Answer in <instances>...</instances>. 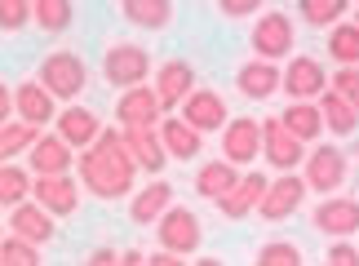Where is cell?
<instances>
[{
	"mask_svg": "<svg viewBox=\"0 0 359 266\" xmlns=\"http://www.w3.org/2000/svg\"><path fill=\"white\" fill-rule=\"evenodd\" d=\"M76 164H80V187H85L93 200H129L133 195L137 160L129 156L120 129H107L102 124V133L93 138L85 151H76Z\"/></svg>",
	"mask_w": 359,
	"mask_h": 266,
	"instance_id": "6da1fadb",
	"label": "cell"
},
{
	"mask_svg": "<svg viewBox=\"0 0 359 266\" xmlns=\"http://www.w3.org/2000/svg\"><path fill=\"white\" fill-rule=\"evenodd\" d=\"M151 72H156V58H151V49L137 45V40H111V45L102 49V80L111 89L147 85Z\"/></svg>",
	"mask_w": 359,
	"mask_h": 266,
	"instance_id": "7a4b0ae2",
	"label": "cell"
},
{
	"mask_svg": "<svg viewBox=\"0 0 359 266\" xmlns=\"http://www.w3.org/2000/svg\"><path fill=\"white\" fill-rule=\"evenodd\" d=\"M36 80L58 98V102H76V98L89 89V62L80 58L76 49H53L49 58L40 62Z\"/></svg>",
	"mask_w": 359,
	"mask_h": 266,
	"instance_id": "3957f363",
	"label": "cell"
},
{
	"mask_svg": "<svg viewBox=\"0 0 359 266\" xmlns=\"http://www.w3.org/2000/svg\"><path fill=\"white\" fill-rule=\"evenodd\" d=\"M297 45V22L288 18L284 9H262L253 32H248V49L253 58H266V62H284Z\"/></svg>",
	"mask_w": 359,
	"mask_h": 266,
	"instance_id": "277c9868",
	"label": "cell"
},
{
	"mask_svg": "<svg viewBox=\"0 0 359 266\" xmlns=\"http://www.w3.org/2000/svg\"><path fill=\"white\" fill-rule=\"evenodd\" d=\"M346 173H351V156L341 151L337 142H311L306 147V160H302V178L315 195H333L346 187Z\"/></svg>",
	"mask_w": 359,
	"mask_h": 266,
	"instance_id": "5b68a950",
	"label": "cell"
},
{
	"mask_svg": "<svg viewBox=\"0 0 359 266\" xmlns=\"http://www.w3.org/2000/svg\"><path fill=\"white\" fill-rule=\"evenodd\" d=\"M156 240H160V248H169V253L191 258V253H200V244H204V222H200L196 208L169 204L156 222Z\"/></svg>",
	"mask_w": 359,
	"mask_h": 266,
	"instance_id": "8992f818",
	"label": "cell"
},
{
	"mask_svg": "<svg viewBox=\"0 0 359 266\" xmlns=\"http://www.w3.org/2000/svg\"><path fill=\"white\" fill-rule=\"evenodd\" d=\"M262 156L275 173H288V169H302V160H306V142L288 129L280 116H266L262 120Z\"/></svg>",
	"mask_w": 359,
	"mask_h": 266,
	"instance_id": "52a82bcc",
	"label": "cell"
},
{
	"mask_svg": "<svg viewBox=\"0 0 359 266\" xmlns=\"http://www.w3.org/2000/svg\"><path fill=\"white\" fill-rule=\"evenodd\" d=\"M311 227L328 235V240H351V235H359V200L355 195H324L320 204L311 208Z\"/></svg>",
	"mask_w": 359,
	"mask_h": 266,
	"instance_id": "ba28073f",
	"label": "cell"
},
{
	"mask_svg": "<svg viewBox=\"0 0 359 266\" xmlns=\"http://www.w3.org/2000/svg\"><path fill=\"white\" fill-rule=\"evenodd\" d=\"M306 178H297L293 169L280 173L275 182H266V195H262V204H257V218L262 222H288L297 213L302 204H306Z\"/></svg>",
	"mask_w": 359,
	"mask_h": 266,
	"instance_id": "9c48e42d",
	"label": "cell"
},
{
	"mask_svg": "<svg viewBox=\"0 0 359 266\" xmlns=\"http://www.w3.org/2000/svg\"><path fill=\"white\" fill-rule=\"evenodd\" d=\"M32 200H40L53 218H72L80 200H85V187L72 173H36L32 178Z\"/></svg>",
	"mask_w": 359,
	"mask_h": 266,
	"instance_id": "30bf717a",
	"label": "cell"
},
{
	"mask_svg": "<svg viewBox=\"0 0 359 266\" xmlns=\"http://www.w3.org/2000/svg\"><path fill=\"white\" fill-rule=\"evenodd\" d=\"M222 156L231 164H240V169H248V164L262 156V120H253V116H231L222 124Z\"/></svg>",
	"mask_w": 359,
	"mask_h": 266,
	"instance_id": "8fae6325",
	"label": "cell"
},
{
	"mask_svg": "<svg viewBox=\"0 0 359 266\" xmlns=\"http://www.w3.org/2000/svg\"><path fill=\"white\" fill-rule=\"evenodd\" d=\"M120 133H124V147H129V156L137 160V169L151 173V178H160L164 164H169V151H164L156 124H120Z\"/></svg>",
	"mask_w": 359,
	"mask_h": 266,
	"instance_id": "7c38bea8",
	"label": "cell"
},
{
	"mask_svg": "<svg viewBox=\"0 0 359 266\" xmlns=\"http://www.w3.org/2000/svg\"><path fill=\"white\" fill-rule=\"evenodd\" d=\"M177 111H182V120H187V124H196L200 133H222V124L231 120L226 98L217 93V89H200V85L187 93V102L177 107Z\"/></svg>",
	"mask_w": 359,
	"mask_h": 266,
	"instance_id": "4fadbf2b",
	"label": "cell"
},
{
	"mask_svg": "<svg viewBox=\"0 0 359 266\" xmlns=\"http://www.w3.org/2000/svg\"><path fill=\"white\" fill-rule=\"evenodd\" d=\"M151 85H156L164 111H177L187 102V93L196 89V67H191L187 58H169V62H160L156 72H151Z\"/></svg>",
	"mask_w": 359,
	"mask_h": 266,
	"instance_id": "5bb4252c",
	"label": "cell"
},
{
	"mask_svg": "<svg viewBox=\"0 0 359 266\" xmlns=\"http://www.w3.org/2000/svg\"><path fill=\"white\" fill-rule=\"evenodd\" d=\"M9 231L45 248L53 235H58V218H53L40 200H32V195H27L22 204H13V208H9Z\"/></svg>",
	"mask_w": 359,
	"mask_h": 266,
	"instance_id": "9a60e30c",
	"label": "cell"
},
{
	"mask_svg": "<svg viewBox=\"0 0 359 266\" xmlns=\"http://www.w3.org/2000/svg\"><path fill=\"white\" fill-rule=\"evenodd\" d=\"M280 89L288 98H320L328 89V72L320 58H306V53H288V67L280 76Z\"/></svg>",
	"mask_w": 359,
	"mask_h": 266,
	"instance_id": "2e32d148",
	"label": "cell"
},
{
	"mask_svg": "<svg viewBox=\"0 0 359 266\" xmlns=\"http://www.w3.org/2000/svg\"><path fill=\"white\" fill-rule=\"evenodd\" d=\"M13 116L36 124V129H45V124H53V116H58V98L32 76V80H22V85L13 89Z\"/></svg>",
	"mask_w": 359,
	"mask_h": 266,
	"instance_id": "e0dca14e",
	"label": "cell"
},
{
	"mask_svg": "<svg viewBox=\"0 0 359 266\" xmlns=\"http://www.w3.org/2000/svg\"><path fill=\"white\" fill-rule=\"evenodd\" d=\"M160 142L164 151H169V160L177 164H191V160H200V151H204V133L196 129V124H187L182 116H160Z\"/></svg>",
	"mask_w": 359,
	"mask_h": 266,
	"instance_id": "ac0fdd59",
	"label": "cell"
},
{
	"mask_svg": "<svg viewBox=\"0 0 359 266\" xmlns=\"http://www.w3.org/2000/svg\"><path fill=\"white\" fill-rule=\"evenodd\" d=\"M53 133H62L76 151H85L93 138L102 133V116L93 107H80V102H67L58 116H53Z\"/></svg>",
	"mask_w": 359,
	"mask_h": 266,
	"instance_id": "d6986e66",
	"label": "cell"
},
{
	"mask_svg": "<svg viewBox=\"0 0 359 266\" xmlns=\"http://www.w3.org/2000/svg\"><path fill=\"white\" fill-rule=\"evenodd\" d=\"M266 182H271V178H262V173H240L236 187H231L222 200H217V213H222L226 222H244L248 213H257L262 195H266Z\"/></svg>",
	"mask_w": 359,
	"mask_h": 266,
	"instance_id": "ffe728a7",
	"label": "cell"
},
{
	"mask_svg": "<svg viewBox=\"0 0 359 266\" xmlns=\"http://www.w3.org/2000/svg\"><path fill=\"white\" fill-rule=\"evenodd\" d=\"M280 62H266V58H248L240 72H236V89L248 102H266V98L280 93Z\"/></svg>",
	"mask_w": 359,
	"mask_h": 266,
	"instance_id": "44dd1931",
	"label": "cell"
},
{
	"mask_svg": "<svg viewBox=\"0 0 359 266\" xmlns=\"http://www.w3.org/2000/svg\"><path fill=\"white\" fill-rule=\"evenodd\" d=\"M27 164H32V173H72L76 147L62 133H40L32 151H27Z\"/></svg>",
	"mask_w": 359,
	"mask_h": 266,
	"instance_id": "7402d4cb",
	"label": "cell"
},
{
	"mask_svg": "<svg viewBox=\"0 0 359 266\" xmlns=\"http://www.w3.org/2000/svg\"><path fill=\"white\" fill-rule=\"evenodd\" d=\"M160 116H164V107H160L156 85L120 89V98H116V120L120 124H160Z\"/></svg>",
	"mask_w": 359,
	"mask_h": 266,
	"instance_id": "603a6c76",
	"label": "cell"
},
{
	"mask_svg": "<svg viewBox=\"0 0 359 266\" xmlns=\"http://www.w3.org/2000/svg\"><path fill=\"white\" fill-rule=\"evenodd\" d=\"M169 204H173V187L164 178L147 182V187H133V195H129V222H137V227H156L160 213Z\"/></svg>",
	"mask_w": 359,
	"mask_h": 266,
	"instance_id": "cb8c5ba5",
	"label": "cell"
},
{
	"mask_svg": "<svg viewBox=\"0 0 359 266\" xmlns=\"http://www.w3.org/2000/svg\"><path fill=\"white\" fill-rule=\"evenodd\" d=\"M236 178H240V164H231V160L222 156V160H204L200 169H196V182H191V187H196L200 200L217 204L231 187H236Z\"/></svg>",
	"mask_w": 359,
	"mask_h": 266,
	"instance_id": "d4e9b609",
	"label": "cell"
},
{
	"mask_svg": "<svg viewBox=\"0 0 359 266\" xmlns=\"http://www.w3.org/2000/svg\"><path fill=\"white\" fill-rule=\"evenodd\" d=\"M120 18L137 32H164L173 22V0H120Z\"/></svg>",
	"mask_w": 359,
	"mask_h": 266,
	"instance_id": "484cf974",
	"label": "cell"
},
{
	"mask_svg": "<svg viewBox=\"0 0 359 266\" xmlns=\"http://www.w3.org/2000/svg\"><path fill=\"white\" fill-rule=\"evenodd\" d=\"M280 120H284L306 147L320 142V133H324V111H320V102H315V98H293V102L280 111Z\"/></svg>",
	"mask_w": 359,
	"mask_h": 266,
	"instance_id": "4316f807",
	"label": "cell"
},
{
	"mask_svg": "<svg viewBox=\"0 0 359 266\" xmlns=\"http://www.w3.org/2000/svg\"><path fill=\"white\" fill-rule=\"evenodd\" d=\"M320 111H324V129H328V133H337V138L359 133V111H355L337 89H324V93H320Z\"/></svg>",
	"mask_w": 359,
	"mask_h": 266,
	"instance_id": "83f0119b",
	"label": "cell"
},
{
	"mask_svg": "<svg viewBox=\"0 0 359 266\" xmlns=\"http://www.w3.org/2000/svg\"><path fill=\"white\" fill-rule=\"evenodd\" d=\"M32 22L49 36H62L76 22V5L72 0H32Z\"/></svg>",
	"mask_w": 359,
	"mask_h": 266,
	"instance_id": "f1b7e54d",
	"label": "cell"
},
{
	"mask_svg": "<svg viewBox=\"0 0 359 266\" xmlns=\"http://www.w3.org/2000/svg\"><path fill=\"white\" fill-rule=\"evenodd\" d=\"M36 138H40L36 124H27V120H5V124H0V164L27 156Z\"/></svg>",
	"mask_w": 359,
	"mask_h": 266,
	"instance_id": "f546056e",
	"label": "cell"
},
{
	"mask_svg": "<svg viewBox=\"0 0 359 266\" xmlns=\"http://www.w3.org/2000/svg\"><path fill=\"white\" fill-rule=\"evenodd\" d=\"M328 58H333L337 67H355L359 62V27L355 22H333L328 27Z\"/></svg>",
	"mask_w": 359,
	"mask_h": 266,
	"instance_id": "4dcf8cb0",
	"label": "cell"
},
{
	"mask_svg": "<svg viewBox=\"0 0 359 266\" xmlns=\"http://www.w3.org/2000/svg\"><path fill=\"white\" fill-rule=\"evenodd\" d=\"M32 169H22V164H13L5 160L0 164V208H13V204H22L27 195H32Z\"/></svg>",
	"mask_w": 359,
	"mask_h": 266,
	"instance_id": "1f68e13d",
	"label": "cell"
},
{
	"mask_svg": "<svg viewBox=\"0 0 359 266\" xmlns=\"http://www.w3.org/2000/svg\"><path fill=\"white\" fill-rule=\"evenodd\" d=\"M346 9H351V0H297V13L306 27H333L346 18Z\"/></svg>",
	"mask_w": 359,
	"mask_h": 266,
	"instance_id": "d6a6232c",
	"label": "cell"
},
{
	"mask_svg": "<svg viewBox=\"0 0 359 266\" xmlns=\"http://www.w3.org/2000/svg\"><path fill=\"white\" fill-rule=\"evenodd\" d=\"M0 266H40V244L22 240V235H0Z\"/></svg>",
	"mask_w": 359,
	"mask_h": 266,
	"instance_id": "836d02e7",
	"label": "cell"
},
{
	"mask_svg": "<svg viewBox=\"0 0 359 266\" xmlns=\"http://www.w3.org/2000/svg\"><path fill=\"white\" fill-rule=\"evenodd\" d=\"M257 266H302V248L293 240H271V244H262L257 248Z\"/></svg>",
	"mask_w": 359,
	"mask_h": 266,
	"instance_id": "e575fe53",
	"label": "cell"
},
{
	"mask_svg": "<svg viewBox=\"0 0 359 266\" xmlns=\"http://www.w3.org/2000/svg\"><path fill=\"white\" fill-rule=\"evenodd\" d=\"M32 27V0H0V32L18 36Z\"/></svg>",
	"mask_w": 359,
	"mask_h": 266,
	"instance_id": "d590c367",
	"label": "cell"
},
{
	"mask_svg": "<svg viewBox=\"0 0 359 266\" xmlns=\"http://www.w3.org/2000/svg\"><path fill=\"white\" fill-rule=\"evenodd\" d=\"M328 89H337L359 111V62L355 67H337V76H328Z\"/></svg>",
	"mask_w": 359,
	"mask_h": 266,
	"instance_id": "8d00e7d4",
	"label": "cell"
},
{
	"mask_svg": "<svg viewBox=\"0 0 359 266\" xmlns=\"http://www.w3.org/2000/svg\"><path fill=\"white\" fill-rule=\"evenodd\" d=\"M217 9H222L226 18H253V13L266 9V0H217Z\"/></svg>",
	"mask_w": 359,
	"mask_h": 266,
	"instance_id": "74e56055",
	"label": "cell"
},
{
	"mask_svg": "<svg viewBox=\"0 0 359 266\" xmlns=\"http://www.w3.org/2000/svg\"><path fill=\"white\" fill-rule=\"evenodd\" d=\"M324 262H328V266H355V262H359V248H355L351 240H333V248H328Z\"/></svg>",
	"mask_w": 359,
	"mask_h": 266,
	"instance_id": "f35d334b",
	"label": "cell"
},
{
	"mask_svg": "<svg viewBox=\"0 0 359 266\" xmlns=\"http://www.w3.org/2000/svg\"><path fill=\"white\" fill-rule=\"evenodd\" d=\"M5 120H13V89L0 80V124H5Z\"/></svg>",
	"mask_w": 359,
	"mask_h": 266,
	"instance_id": "ab89813d",
	"label": "cell"
},
{
	"mask_svg": "<svg viewBox=\"0 0 359 266\" xmlns=\"http://www.w3.org/2000/svg\"><path fill=\"white\" fill-rule=\"evenodd\" d=\"M85 262H93V266H107V262H120V253H116V248H93V253H89Z\"/></svg>",
	"mask_w": 359,
	"mask_h": 266,
	"instance_id": "60d3db41",
	"label": "cell"
},
{
	"mask_svg": "<svg viewBox=\"0 0 359 266\" xmlns=\"http://www.w3.org/2000/svg\"><path fill=\"white\" fill-rule=\"evenodd\" d=\"M147 262H151V266H173V262H182V258H177V253H169V248H160V253H151Z\"/></svg>",
	"mask_w": 359,
	"mask_h": 266,
	"instance_id": "b9f144b4",
	"label": "cell"
},
{
	"mask_svg": "<svg viewBox=\"0 0 359 266\" xmlns=\"http://www.w3.org/2000/svg\"><path fill=\"white\" fill-rule=\"evenodd\" d=\"M120 262H124V266H142L147 253H142V248H129V253H120Z\"/></svg>",
	"mask_w": 359,
	"mask_h": 266,
	"instance_id": "7bdbcfd3",
	"label": "cell"
},
{
	"mask_svg": "<svg viewBox=\"0 0 359 266\" xmlns=\"http://www.w3.org/2000/svg\"><path fill=\"white\" fill-rule=\"evenodd\" d=\"M351 22H355V27H359V9H355V18H351Z\"/></svg>",
	"mask_w": 359,
	"mask_h": 266,
	"instance_id": "ee69618b",
	"label": "cell"
},
{
	"mask_svg": "<svg viewBox=\"0 0 359 266\" xmlns=\"http://www.w3.org/2000/svg\"><path fill=\"white\" fill-rule=\"evenodd\" d=\"M355 164H359V147H355Z\"/></svg>",
	"mask_w": 359,
	"mask_h": 266,
	"instance_id": "f6af8a7d",
	"label": "cell"
}]
</instances>
